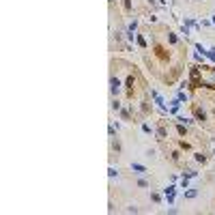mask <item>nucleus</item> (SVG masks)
Returning <instances> with one entry per match:
<instances>
[{
    "mask_svg": "<svg viewBox=\"0 0 215 215\" xmlns=\"http://www.w3.org/2000/svg\"><path fill=\"white\" fill-rule=\"evenodd\" d=\"M131 168L136 170L138 174H144V172H146V168H144V166H140V164H131Z\"/></svg>",
    "mask_w": 215,
    "mask_h": 215,
    "instance_id": "nucleus-3",
    "label": "nucleus"
},
{
    "mask_svg": "<svg viewBox=\"0 0 215 215\" xmlns=\"http://www.w3.org/2000/svg\"><path fill=\"white\" fill-rule=\"evenodd\" d=\"M194 114H196V118H198L200 123H202V121H207V114H204V110H200V108H196V112H194Z\"/></svg>",
    "mask_w": 215,
    "mask_h": 215,
    "instance_id": "nucleus-2",
    "label": "nucleus"
},
{
    "mask_svg": "<svg viewBox=\"0 0 215 215\" xmlns=\"http://www.w3.org/2000/svg\"><path fill=\"white\" fill-rule=\"evenodd\" d=\"M110 86H112V93L116 95V93L121 91V80H118V78H112V80H110Z\"/></svg>",
    "mask_w": 215,
    "mask_h": 215,
    "instance_id": "nucleus-1",
    "label": "nucleus"
},
{
    "mask_svg": "<svg viewBox=\"0 0 215 215\" xmlns=\"http://www.w3.org/2000/svg\"><path fill=\"white\" fill-rule=\"evenodd\" d=\"M151 198H153L155 202H159V200H161V196H159V194H151Z\"/></svg>",
    "mask_w": 215,
    "mask_h": 215,
    "instance_id": "nucleus-12",
    "label": "nucleus"
},
{
    "mask_svg": "<svg viewBox=\"0 0 215 215\" xmlns=\"http://www.w3.org/2000/svg\"><path fill=\"white\" fill-rule=\"evenodd\" d=\"M127 213H138V207H133V204H131V207H127Z\"/></svg>",
    "mask_w": 215,
    "mask_h": 215,
    "instance_id": "nucleus-10",
    "label": "nucleus"
},
{
    "mask_svg": "<svg viewBox=\"0 0 215 215\" xmlns=\"http://www.w3.org/2000/svg\"><path fill=\"white\" fill-rule=\"evenodd\" d=\"M196 161H200V164H204V161H207V155H202V153H196Z\"/></svg>",
    "mask_w": 215,
    "mask_h": 215,
    "instance_id": "nucleus-6",
    "label": "nucleus"
},
{
    "mask_svg": "<svg viewBox=\"0 0 215 215\" xmlns=\"http://www.w3.org/2000/svg\"><path fill=\"white\" fill-rule=\"evenodd\" d=\"M121 116H123L125 121H129V112H127V110H121Z\"/></svg>",
    "mask_w": 215,
    "mask_h": 215,
    "instance_id": "nucleus-9",
    "label": "nucleus"
},
{
    "mask_svg": "<svg viewBox=\"0 0 215 215\" xmlns=\"http://www.w3.org/2000/svg\"><path fill=\"white\" fill-rule=\"evenodd\" d=\"M196 196H198V192H196V189H189V192H185V198H196Z\"/></svg>",
    "mask_w": 215,
    "mask_h": 215,
    "instance_id": "nucleus-5",
    "label": "nucleus"
},
{
    "mask_svg": "<svg viewBox=\"0 0 215 215\" xmlns=\"http://www.w3.org/2000/svg\"><path fill=\"white\" fill-rule=\"evenodd\" d=\"M138 185H140V187H148V181H146V178H140Z\"/></svg>",
    "mask_w": 215,
    "mask_h": 215,
    "instance_id": "nucleus-7",
    "label": "nucleus"
},
{
    "mask_svg": "<svg viewBox=\"0 0 215 215\" xmlns=\"http://www.w3.org/2000/svg\"><path fill=\"white\" fill-rule=\"evenodd\" d=\"M157 136H159V138H166V136H168L166 127H159V129H157Z\"/></svg>",
    "mask_w": 215,
    "mask_h": 215,
    "instance_id": "nucleus-4",
    "label": "nucleus"
},
{
    "mask_svg": "<svg viewBox=\"0 0 215 215\" xmlns=\"http://www.w3.org/2000/svg\"><path fill=\"white\" fill-rule=\"evenodd\" d=\"M142 129H144L146 133H151V131H153V129H151V125H146V123H144V125H142Z\"/></svg>",
    "mask_w": 215,
    "mask_h": 215,
    "instance_id": "nucleus-11",
    "label": "nucleus"
},
{
    "mask_svg": "<svg viewBox=\"0 0 215 215\" xmlns=\"http://www.w3.org/2000/svg\"><path fill=\"white\" fill-rule=\"evenodd\" d=\"M168 41H170V43H176V34L170 32V34H168Z\"/></svg>",
    "mask_w": 215,
    "mask_h": 215,
    "instance_id": "nucleus-8",
    "label": "nucleus"
}]
</instances>
